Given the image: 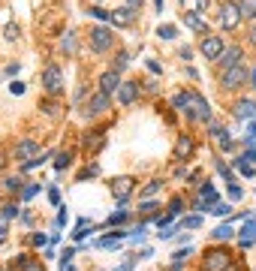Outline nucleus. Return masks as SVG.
<instances>
[{
	"instance_id": "f257e3e1",
	"label": "nucleus",
	"mask_w": 256,
	"mask_h": 271,
	"mask_svg": "<svg viewBox=\"0 0 256 271\" xmlns=\"http://www.w3.org/2000/svg\"><path fill=\"white\" fill-rule=\"evenodd\" d=\"M250 81V69L244 63H235V66H226L220 69V87L226 91H235V87H244Z\"/></svg>"
},
{
	"instance_id": "f03ea898",
	"label": "nucleus",
	"mask_w": 256,
	"mask_h": 271,
	"mask_svg": "<svg viewBox=\"0 0 256 271\" xmlns=\"http://www.w3.org/2000/svg\"><path fill=\"white\" fill-rule=\"evenodd\" d=\"M42 91L48 97H60L63 94V75H60V66L57 63H48L42 69Z\"/></svg>"
},
{
	"instance_id": "7ed1b4c3",
	"label": "nucleus",
	"mask_w": 256,
	"mask_h": 271,
	"mask_svg": "<svg viewBox=\"0 0 256 271\" xmlns=\"http://www.w3.org/2000/svg\"><path fill=\"white\" fill-rule=\"evenodd\" d=\"M112 45H115V33H112L106 24H97V27H91V51L103 54V51H109Z\"/></svg>"
},
{
	"instance_id": "20e7f679",
	"label": "nucleus",
	"mask_w": 256,
	"mask_h": 271,
	"mask_svg": "<svg viewBox=\"0 0 256 271\" xmlns=\"http://www.w3.org/2000/svg\"><path fill=\"white\" fill-rule=\"evenodd\" d=\"M229 265H232V253L223 250V247L208 250L205 259H202V268H205V271H229Z\"/></svg>"
},
{
	"instance_id": "39448f33",
	"label": "nucleus",
	"mask_w": 256,
	"mask_h": 271,
	"mask_svg": "<svg viewBox=\"0 0 256 271\" xmlns=\"http://www.w3.org/2000/svg\"><path fill=\"white\" fill-rule=\"evenodd\" d=\"M241 21V9H238V0H226L220 6V27L223 30H235Z\"/></svg>"
},
{
	"instance_id": "423d86ee",
	"label": "nucleus",
	"mask_w": 256,
	"mask_h": 271,
	"mask_svg": "<svg viewBox=\"0 0 256 271\" xmlns=\"http://www.w3.org/2000/svg\"><path fill=\"white\" fill-rule=\"evenodd\" d=\"M109 103H112V97L103 94V91H97V94L84 103V118H100L103 112H109Z\"/></svg>"
},
{
	"instance_id": "0eeeda50",
	"label": "nucleus",
	"mask_w": 256,
	"mask_h": 271,
	"mask_svg": "<svg viewBox=\"0 0 256 271\" xmlns=\"http://www.w3.org/2000/svg\"><path fill=\"white\" fill-rule=\"evenodd\" d=\"M133 190H136V181H133L130 175H121V178H115V181H112V196H115L121 205L133 196Z\"/></svg>"
},
{
	"instance_id": "6e6552de",
	"label": "nucleus",
	"mask_w": 256,
	"mask_h": 271,
	"mask_svg": "<svg viewBox=\"0 0 256 271\" xmlns=\"http://www.w3.org/2000/svg\"><path fill=\"white\" fill-rule=\"evenodd\" d=\"M199 51H202L208 60H220V54L226 51L223 36H205V39H202V45H199Z\"/></svg>"
},
{
	"instance_id": "1a4fd4ad",
	"label": "nucleus",
	"mask_w": 256,
	"mask_h": 271,
	"mask_svg": "<svg viewBox=\"0 0 256 271\" xmlns=\"http://www.w3.org/2000/svg\"><path fill=\"white\" fill-rule=\"evenodd\" d=\"M39 154H42V148H39L33 139H21V142L15 145V151H12V157H15V160H21V163L33 160V157H39Z\"/></svg>"
},
{
	"instance_id": "9d476101",
	"label": "nucleus",
	"mask_w": 256,
	"mask_h": 271,
	"mask_svg": "<svg viewBox=\"0 0 256 271\" xmlns=\"http://www.w3.org/2000/svg\"><path fill=\"white\" fill-rule=\"evenodd\" d=\"M253 115H256V103L250 97H244V100H238L232 106V118L235 121H253Z\"/></svg>"
},
{
	"instance_id": "9b49d317",
	"label": "nucleus",
	"mask_w": 256,
	"mask_h": 271,
	"mask_svg": "<svg viewBox=\"0 0 256 271\" xmlns=\"http://www.w3.org/2000/svg\"><path fill=\"white\" fill-rule=\"evenodd\" d=\"M121 84H124V81H121V72H112V69H109V72H103V75H100V81H97V87H100L103 94H109V97H112V94H118V87H121Z\"/></svg>"
},
{
	"instance_id": "f8f14e48",
	"label": "nucleus",
	"mask_w": 256,
	"mask_h": 271,
	"mask_svg": "<svg viewBox=\"0 0 256 271\" xmlns=\"http://www.w3.org/2000/svg\"><path fill=\"white\" fill-rule=\"evenodd\" d=\"M136 12H139V9L121 6V9H112V18H109V21H115V27H130V24L136 21Z\"/></svg>"
},
{
	"instance_id": "ddd939ff",
	"label": "nucleus",
	"mask_w": 256,
	"mask_h": 271,
	"mask_svg": "<svg viewBox=\"0 0 256 271\" xmlns=\"http://www.w3.org/2000/svg\"><path fill=\"white\" fill-rule=\"evenodd\" d=\"M208 133L217 139V145H220L223 151H232V148H235V145H232V139H229V130H226V127H220L217 121H211V124H208Z\"/></svg>"
},
{
	"instance_id": "4468645a",
	"label": "nucleus",
	"mask_w": 256,
	"mask_h": 271,
	"mask_svg": "<svg viewBox=\"0 0 256 271\" xmlns=\"http://www.w3.org/2000/svg\"><path fill=\"white\" fill-rule=\"evenodd\" d=\"M241 60H244V48H241V45H229V48L220 54V69L235 66V63H241Z\"/></svg>"
},
{
	"instance_id": "2eb2a0df",
	"label": "nucleus",
	"mask_w": 256,
	"mask_h": 271,
	"mask_svg": "<svg viewBox=\"0 0 256 271\" xmlns=\"http://www.w3.org/2000/svg\"><path fill=\"white\" fill-rule=\"evenodd\" d=\"M136 97H139V84H136V81H124V84L118 87V103H121V106L136 103Z\"/></svg>"
},
{
	"instance_id": "dca6fc26",
	"label": "nucleus",
	"mask_w": 256,
	"mask_h": 271,
	"mask_svg": "<svg viewBox=\"0 0 256 271\" xmlns=\"http://www.w3.org/2000/svg\"><path fill=\"white\" fill-rule=\"evenodd\" d=\"M103 145H106V133H103V130H94V133H88V136H84V151L97 154Z\"/></svg>"
},
{
	"instance_id": "f3484780",
	"label": "nucleus",
	"mask_w": 256,
	"mask_h": 271,
	"mask_svg": "<svg viewBox=\"0 0 256 271\" xmlns=\"http://www.w3.org/2000/svg\"><path fill=\"white\" fill-rule=\"evenodd\" d=\"M253 241H256V220H253V217H247L244 229L238 232V244H241V247H250Z\"/></svg>"
},
{
	"instance_id": "a211bd4d",
	"label": "nucleus",
	"mask_w": 256,
	"mask_h": 271,
	"mask_svg": "<svg viewBox=\"0 0 256 271\" xmlns=\"http://www.w3.org/2000/svg\"><path fill=\"white\" fill-rule=\"evenodd\" d=\"M12 271H45V268H42V262H36L33 256H18V259L12 262Z\"/></svg>"
},
{
	"instance_id": "6ab92c4d",
	"label": "nucleus",
	"mask_w": 256,
	"mask_h": 271,
	"mask_svg": "<svg viewBox=\"0 0 256 271\" xmlns=\"http://www.w3.org/2000/svg\"><path fill=\"white\" fill-rule=\"evenodd\" d=\"M75 48H78V42H75V30H66L63 39H60V51H63V54H75Z\"/></svg>"
},
{
	"instance_id": "aec40b11",
	"label": "nucleus",
	"mask_w": 256,
	"mask_h": 271,
	"mask_svg": "<svg viewBox=\"0 0 256 271\" xmlns=\"http://www.w3.org/2000/svg\"><path fill=\"white\" fill-rule=\"evenodd\" d=\"M199 199H205L208 205H217V187H214L211 181H205V184L199 187Z\"/></svg>"
},
{
	"instance_id": "412c9836",
	"label": "nucleus",
	"mask_w": 256,
	"mask_h": 271,
	"mask_svg": "<svg viewBox=\"0 0 256 271\" xmlns=\"http://www.w3.org/2000/svg\"><path fill=\"white\" fill-rule=\"evenodd\" d=\"M184 24H187L190 30H196V33H205V21H202L196 12H184Z\"/></svg>"
},
{
	"instance_id": "4be33fe9",
	"label": "nucleus",
	"mask_w": 256,
	"mask_h": 271,
	"mask_svg": "<svg viewBox=\"0 0 256 271\" xmlns=\"http://www.w3.org/2000/svg\"><path fill=\"white\" fill-rule=\"evenodd\" d=\"M127 66H130V51L124 48V51L115 54V60H112V72H124Z\"/></svg>"
},
{
	"instance_id": "5701e85b",
	"label": "nucleus",
	"mask_w": 256,
	"mask_h": 271,
	"mask_svg": "<svg viewBox=\"0 0 256 271\" xmlns=\"http://www.w3.org/2000/svg\"><path fill=\"white\" fill-rule=\"evenodd\" d=\"M190 151H193L190 136H181V139H178V145H175V157H178V160H184V157H190Z\"/></svg>"
},
{
	"instance_id": "b1692460",
	"label": "nucleus",
	"mask_w": 256,
	"mask_h": 271,
	"mask_svg": "<svg viewBox=\"0 0 256 271\" xmlns=\"http://www.w3.org/2000/svg\"><path fill=\"white\" fill-rule=\"evenodd\" d=\"M235 166H238V172H241V175H247V178H253V175H256V166L247 160V157H244V154H241V157H235Z\"/></svg>"
},
{
	"instance_id": "393cba45",
	"label": "nucleus",
	"mask_w": 256,
	"mask_h": 271,
	"mask_svg": "<svg viewBox=\"0 0 256 271\" xmlns=\"http://www.w3.org/2000/svg\"><path fill=\"white\" fill-rule=\"evenodd\" d=\"M172 106H175L178 112H187V109H190V91H181V94H175V97H172Z\"/></svg>"
},
{
	"instance_id": "a878e982",
	"label": "nucleus",
	"mask_w": 256,
	"mask_h": 271,
	"mask_svg": "<svg viewBox=\"0 0 256 271\" xmlns=\"http://www.w3.org/2000/svg\"><path fill=\"white\" fill-rule=\"evenodd\" d=\"M238 9H241V18H247V21L256 18V0H238Z\"/></svg>"
},
{
	"instance_id": "bb28decb",
	"label": "nucleus",
	"mask_w": 256,
	"mask_h": 271,
	"mask_svg": "<svg viewBox=\"0 0 256 271\" xmlns=\"http://www.w3.org/2000/svg\"><path fill=\"white\" fill-rule=\"evenodd\" d=\"M232 235H235L232 223H223V226H217V229L211 232V238H217V241H226V238H232Z\"/></svg>"
},
{
	"instance_id": "cd10ccee",
	"label": "nucleus",
	"mask_w": 256,
	"mask_h": 271,
	"mask_svg": "<svg viewBox=\"0 0 256 271\" xmlns=\"http://www.w3.org/2000/svg\"><path fill=\"white\" fill-rule=\"evenodd\" d=\"M157 36H160V39H175V36H178V27H175V24H160V27H157Z\"/></svg>"
},
{
	"instance_id": "c85d7f7f",
	"label": "nucleus",
	"mask_w": 256,
	"mask_h": 271,
	"mask_svg": "<svg viewBox=\"0 0 256 271\" xmlns=\"http://www.w3.org/2000/svg\"><path fill=\"white\" fill-rule=\"evenodd\" d=\"M69 163H72V151H60V154H57V160H54V169H57V172H63Z\"/></svg>"
},
{
	"instance_id": "c756f323",
	"label": "nucleus",
	"mask_w": 256,
	"mask_h": 271,
	"mask_svg": "<svg viewBox=\"0 0 256 271\" xmlns=\"http://www.w3.org/2000/svg\"><path fill=\"white\" fill-rule=\"evenodd\" d=\"M3 187H6V193H24V181L21 178H6Z\"/></svg>"
},
{
	"instance_id": "7c9ffc66",
	"label": "nucleus",
	"mask_w": 256,
	"mask_h": 271,
	"mask_svg": "<svg viewBox=\"0 0 256 271\" xmlns=\"http://www.w3.org/2000/svg\"><path fill=\"white\" fill-rule=\"evenodd\" d=\"M48 157H51V154H39V157H33V160L21 163V172H30V169H36V166H42V163H45Z\"/></svg>"
},
{
	"instance_id": "2f4dec72",
	"label": "nucleus",
	"mask_w": 256,
	"mask_h": 271,
	"mask_svg": "<svg viewBox=\"0 0 256 271\" xmlns=\"http://www.w3.org/2000/svg\"><path fill=\"white\" fill-rule=\"evenodd\" d=\"M181 226H184V229H199V226H202V214H187V217L181 220Z\"/></svg>"
},
{
	"instance_id": "473e14b6",
	"label": "nucleus",
	"mask_w": 256,
	"mask_h": 271,
	"mask_svg": "<svg viewBox=\"0 0 256 271\" xmlns=\"http://www.w3.org/2000/svg\"><path fill=\"white\" fill-rule=\"evenodd\" d=\"M18 33H21V30H18V24H15V21H9V24L3 27V36H6V42H15V39H18Z\"/></svg>"
},
{
	"instance_id": "72a5a7b5",
	"label": "nucleus",
	"mask_w": 256,
	"mask_h": 271,
	"mask_svg": "<svg viewBox=\"0 0 256 271\" xmlns=\"http://www.w3.org/2000/svg\"><path fill=\"white\" fill-rule=\"evenodd\" d=\"M214 166H217V172H220V175H223V178H226V181H229V184H238V181H235V178H232V172H229V166H226V163H223V160H214Z\"/></svg>"
},
{
	"instance_id": "f704fd0d",
	"label": "nucleus",
	"mask_w": 256,
	"mask_h": 271,
	"mask_svg": "<svg viewBox=\"0 0 256 271\" xmlns=\"http://www.w3.org/2000/svg\"><path fill=\"white\" fill-rule=\"evenodd\" d=\"M15 214H18V205H15V202H6V205L0 208V217H3V220H12Z\"/></svg>"
},
{
	"instance_id": "c9c22d12",
	"label": "nucleus",
	"mask_w": 256,
	"mask_h": 271,
	"mask_svg": "<svg viewBox=\"0 0 256 271\" xmlns=\"http://www.w3.org/2000/svg\"><path fill=\"white\" fill-rule=\"evenodd\" d=\"M160 187H163L160 181H151V184H145V190H142V196H145V199H148V196H157V193H160Z\"/></svg>"
},
{
	"instance_id": "e433bc0d",
	"label": "nucleus",
	"mask_w": 256,
	"mask_h": 271,
	"mask_svg": "<svg viewBox=\"0 0 256 271\" xmlns=\"http://www.w3.org/2000/svg\"><path fill=\"white\" fill-rule=\"evenodd\" d=\"M157 208H160L157 202H142V205H139V211H142V217H154V211H157Z\"/></svg>"
},
{
	"instance_id": "4c0bfd02",
	"label": "nucleus",
	"mask_w": 256,
	"mask_h": 271,
	"mask_svg": "<svg viewBox=\"0 0 256 271\" xmlns=\"http://www.w3.org/2000/svg\"><path fill=\"white\" fill-rule=\"evenodd\" d=\"M124 220H127V208H121V211H118V214H112V217H109V220H106V223H109V226H121V223H124Z\"/></svg>"
},
{
	"instance_id": "58836bf2",
	"label": "nucleus",
	"mask_w": 256,
	"mask_h": 271,
	"mask_svg": "<svg viewBox=\"0 0 256 271\" xmlns=\"http://www.w3.org/2000/svg\"><path fill=\"white\" fill-rule=\"evenodd\" d=\"M91 15H94V18H100V21H106V18H112V12H106V9H103V6H97V3L91 6Z\"/></svg>"
},
{
	"instance_id": "ea45409f",
	"label": "nucleus",
	"mask_w": 256,
	"mask_h": 271,
	"mask_svg": "<svg viewBox=\"0 0 256 271\" xmlns=\"http://www.w3.org/2000/svg\"><path fill=\"white\" fill-rule=\"evenodd\" d=\"M72 256H75V250H72V247H66V250L60 253V268H66V265L72 262Z\"/></svg>"
},
{
	"instance_id": "a19ab883",
	"label": "nucleus",
	"mask_w": 256,
	"mask_h": 271,
	"mask_svg": "<svg viewBox=\"0 0 256 271\" xmlns=\"http://www.w3.org/2000/svg\"><path fill=\"white\" fill-rule=\"evenodd\" d=\"M36 193H39V184H24V193H21V196L30 199V196H36Z\"/></svg>"
},
{
	"instance_id": "79ce46f5",
	"label": "nucleus",
	"mask_w": 256,
	"mask_h": 271,
	"mask_svg": "<svg viewBox=\"0 0 256 271\" xmlns=\"http://www.w3.org/2000/svg\"><path fill=\"white\" fill-rule=\"evenodd\" d=\"M211 214H217V217H226V214H229V205H223V202H217V205L211 208Z\"/></svg>"
},
{
	"instance_id": "37998d69",
	"label": "nucleus",
	"mask_w": 256,
	"mask_h": 271,
	"mask_svg": "<svg viewBox=\"0 0 256 271\" xmlns=\"http://www.w3.org/2000/svg\"><path fill=\"white\" fill-rule=\"evenodd\" d=\"M229 196H232V199H241V196H244V190H241L238 184H229Z\"/></svg>"
},
{
	"instance_id": "c03bdc74",
	"label": "nucleus",
	"mask_w": 256,
	"mask_h": 271,
	"mask_svg": "<svg viewBox=\"0 0 256 271\" xmlns=\"http://www.w3.org/2000/svg\"><path fill=\"white\" fill-rule=\"evenodd\" d=\"M48 202H51V205H57V202H60V190H57V187H51V190H48Z\"/></svg>"
},
{
	"instance_id": "a18cd8bd",
	"label": "nucleus",
	"mask_w": 256,
	"mask_h": 271,
	"mask_svg": "<svg viewBox=\"0 0 256 271\" xmlns=\"http://www.w3.org/2000/svg\"><path fill=\"white\" fill-rule=\"evenodd\" d=\"M139 259H142V256H133V259H127V262H124L121 268H115V271H133V265H136Z\"/></svg>"
},
{
	"instance_id": "49530a36",
	"label": "nucleus",
	"mask_w": 256,
	"mask_h": 271,
	"mask_svg": "<svg viewBox=\"0 0 256 271\" xmlns=\"http://www.w3.org/2000/svg\"><path fill=\"white\" fill-rule=\"evenodd\" d=\"M190 253H193V250H190V247H187V250H178V253H175V256H172V259H175V262H184V259H187V256H190Z\"/></svg>"
},
{
	"instance_id": "de8ad7c7",
	"label": "nucleus",
	"mask_w": 256,
	"mask_h": 271,
	"mask_svg": "<svg viewBox=\"0 0 256 271\" xmlns=\"http://www.w3.org/2000/svg\"><path fill=\"white\" fill-rule=\"evenodd\" d=\"M9 91H12V94H24V84H21V81H12Z\"/></svg>"
},
{
	"instance_id": "09e8293b",
	"label": "nucleus",
	"mask_w": 256,
	"mask_h": 271,
	"mask_svg": "<svg viewBox=\"0 0 256 271\" xmlns=\"http://www.w3.org/2000/svg\"><path fill=\"white\" fill-rule=\"evenodd\" d=\"M97 172H100V169H97V166H88V169H84V172H81V175H78V178H91V175H97Z\"/></svg>"
},
{
	"instance_id": "8fccbe9b",
	"label": "nucleus",
	"mask_w": 256,
	"mask_h": 271,
	"mask_svg": "<svg viewBox=\"0 0 256 271\" xmlns=\"http://www.w3.org/2000/svg\"><path fill=\"white\" fill-rule=\"evenodd\" d=\"M66 217H69V214H66V208H60V214H57V226H63V223H66Z\"/></svg>"
},
{
	"instance_id": "3c124183",
	"label": "nucleus",
	"mask_w": 256,
	"mask_h": 271,
	"mask_svg": "<svg viewBox=\"0 0 256 271\" xmlns=\"http://www.w3.org/2000/svg\"><path fill=\"white\" fill-rule=\"evenodd\" d=\"M175 235V229L172 226H163V232H160V238H172Z\"/></svg>"
},
{
	"instance_id": "603ef678",
	"label": "nucleus",
	"mask_w": 256,
	"mask_h": 271,
	"mask_svg": "<svg viewBox=\"0 0 256 271\" xmlns=\"http://www.w3.org/2000/svg\"><path fill=\"white\" fill-rule=\"evenodd\" d=\"M30 241H33V244H36V247H42V244H45V241H48V238H45V235H33V238H30Z\"/></svg>"
},
{
	"instance_id": "864d4df0",
	"label": "nucleus",
	"mask_w": 256,
	"mask_h": 271,
	"mask_svg": "<svg viewBox=\"0 0 256 271\" xmlns=\"http://www.w3.org/2000/svg\"><path fill=\"white\" fill-rule=\"evenodd\" d=\"M178 54H181V57H184V60H190V54H193V51H190V45H184V48H181V51H178Z\"/></svg>"
},
{
	"instance_id": "5fc2aeb1",
	"label": "nucleus",
	"mask_w": 256,
	"mask_h": 271,
	"mask_svg": "<svg viewBox=\"0 0 256 271\" xmlns=\"http://www.w3.org/2000/svg\"><path fill=\"white\" fill-rule=\"evenodd\" d=\"M142 3H145V0H127V6H130V9H142Z\"/></svg>"
},
{
	"instance_id": "6e6d98bb",
	"label": "nucleus",
	"mask_w": 256,
	"mask_h": 271,
	"mask_svg": "<svg viewBox=\"0 0 256 271\" xmlns=\"http://www.w3.org/2000/svg\"><path fill=\"white\" fill-rule=\"evenodd\" d=\"M244 157H247V160H250V163H253V166H256V148H253V151H247Z\"/></svg>"
},
{
	"instance_id": "4d7b16f0",
	"label": "nucleus",
	"mask_w": 256,
	"mask_h": 271,
	"mask_svg": "<svg viewBox=\"0 0 256 271\" xmlns=\"http://www.w3.org/2000/svg\"><path fill=\"white\" fill-rule=\"evenodd\" d=\"M3 241H6V226L0 223V244H3Z\"/></svg>"
},
{
	"instance_id": "13d9d810",
	"label": "nucleus",
	"mask_w": 256,
	"mask_h": 271,
	"mask_svg": "<svg viewBox=\"0 0 256 271\" xmlns=\"http://www.w3.org/2000/svg\"><path fill=\"white\" fill-rule=\"evenodd\" d=\"M247 39H250V45H256V27L250 30V36H247Z\"/></svg>"
},
{
	"instance_id": "bf43d9fd",
	"label": "nucleus",
	"mask_w": 256,
	"mask_h": 271,
	"mask_svg": "<svg viewBox=\"0 0 256 271\" xmlns=\"http://www.w3.org/2000/svg\"><path fill=\"white\" fill-rule=\"evenodd\" d=\"M250 84H253V87H256V69H253V72H250Z\"/></svg>"
},
{
	"instance_id": "052dcab7",
	"label": "nucleus",
	"mask_w": 256,
	"mask_h": 271,
	"mask_svg": "<svg viewBox=\"0 0 256 271\" xmlns=\"http://www.w3.org/2000/svg\"><path fill=\"white\" fill-rule=\"evenodd\" d=\"M154 3H157V9H160V12H163V0H154Z\"/></svg>"
},
{
	"instance_id": "680f3d73",
	"label": "nucleus",
	"mask_w": 256,
	"mask_h": 271,
	"mask_svg": "<svg viewBox=\"0 0 256 271\" xmlns=\"http://www.w3.org/2000/svg\"><path fill=\"white\" fill-rule=\"evenodd\" d=\"M3 166H6V157H3V154H0V169H3Z\"/></svg>"
}]
</instances>
